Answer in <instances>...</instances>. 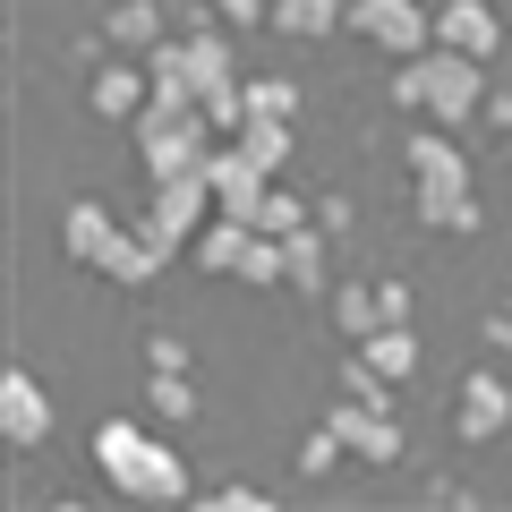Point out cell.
<instances>
[{"label":"cell","mask_w":512,"mask_h":512,"mask_svg":"<svg viewBox=\"0 0 512 512\" xmlns=\"http://www.w3.org/2000/svg\"><path fill=\"white\" fill-rule=\"evenodd\" d=\"M487 60L478 52H453V43H427V52L393 60V103L402 111H427L436 128H470L487 111Z\"/></svg>","instance_id":"cell-1"},{"label":"cell","mask_w":512,"mask_h":512,"mask_svg":"<svg viewBox=\"0 0 512 512\" xmlns=\"http://www.w3.org/2000/svg\"><path fill=\"white\" fill-rule=\"evenodd\" d=\"M94 470L120 495H146V504H180L188 495V461L171 453L163 436H146L137 419H103L94 427Z\"/></svg>","instance_id":"cell-2"},{"label":"cell","mask_w":512,"mask_h":512,"mask_svg":"<svg viewBox=\"0 0 512 512\" xmlns=\"http://www.w3.org/2000/svg\"><path fill=\"white\" fill-rule=\"evenodd\" d=\"M350 35L376 43V52H393V60H410V52L436 43V18H427L419 0H350Z\"/></svg>","instance_id":"cell-3"},{"label":"cell","mask_w":512,"mask_h":512,"mask_svg":"<svg viewBox=\"0 0 512 512\" xmlns=\"http://www.w3.org/2000/svg\"><path fill=\"white\" fill-rule=\"evenodd\" d=\"M325 427H333V436H342L359 461H402V444H410L402 419H393L384 402H359V393H342V402L325 410Z\"/></svg>","instance_id":"cell-4"},{"label":"cell","mask_w":512,"mask_h":512,"mask_svg":"<svg viewBox=\"0 0 512 512\" xmlns=\"http://www.w3.org/2000/svg\"><path fill=\"white\" fill-rule=\"evenodd\" d=\"M205 180H214V205H222V214H256V197L274 188V171H265V163H256V154L231 137V146L205 154Z\"/></svg>","instance_id":"cell-5"},{"label":"cell","mask_w":512,"mask_h":512,"mask_svg":"<svg viewBox=\"0 0 512 512\" xmlns=\"http://www.w3.org/2000/svg\"><path fill=\"white\" fill-rule=\"evenodd\" d=\"M146 214H154V222H171L180 239H197L205 222H214V180H205V171H171V180H154Z\"/></svg>","instance_id":"cell-6"},{"label":"cell","mask_w":512,"mask_h":512,"mask_svg":"<svg viewBox=\"0 0 512 512\" xmlns=\"http://www.w3.org/2000/svg\"><path fill=\"white\" fill-rule=\"evenodd\" d=\"M52 436V402H43V384L26 376V367H9V376H0V444H43Z\"/></svg>","instance_id":"cell-7"},{"label":"cell","mask_w":512,"mask_h":512,"mask_svg":"<svg viewBox=\"0 0 512 512\" xmlns=\"http://www.w3.org/2000/svg\"><path fill=\"white\" fill-rule=\"evenodd\" d=\"M504 419H512V393H504V376H461L453 436H461V444H487V436H504Z\"/></svg>","instance_id":"cell-8"},{"label":"cell","mask_w":512,"mask_h":512,"mask_svg":"<svg viewBox=\"0 0 512 512\" xmlns=\"http://www.w3.org/2000/svg\"><path fill=\"white\" fill-rule=\"evenodd\" d=\"M146 94H154V77H146V60L128 52V60H111V69H94L86 111H103V120H137V111H146Z\"/></svg>","instance_id":"cell-9"},{"label":"cell","mask_w":512,"mask_h":512,"mask_svg":"<svg viewBox=\"0 0 512 512\" xmlns=\"http://www.w3.org/2000/svg\"><path fill=\"white\" fill-rule=\"evenodd\" d=\"M427 231H478V180H410Z\"/></svg>","instance_id":"cell-10"},{"label":"cell","mask_w":512,"mask_h":512,"mask_svg":"<svg viewBox=\"0 0 512 512\" xmlns=\"http://www.w3.org/2000/svg\"><path fill=\"white\" fill-rule=\"evenodd\" d=\"M436 43H453V52H478V60H495V43H504V18H495L487 0H444V9H436Z\"/></svg>","instance_id":"cell-11"},{"label":"cell","mask_w":512,"mask_h":512,"mask_svg":"<svg viewBox=\"0 0 512 512\" xmlns=\"http://www.w3.org/2000/svg\"><path fill=\"white\" fill-rule=\"evenodd\" d=\"M111 239H120L111 205H94V197H69V214H60V248H69L77 265H103V256H111Z\"/></svg>","instance_id":"cell-12"},{"label":"cell","mask_w":512,"mask_h":512,"mask_svg":"<svg viewBox=\"0 0 512 512\" xmlns=\"http://www.w3.org/2000/svg\"><path fill=\"white\" fill-rule=\"evenodd\" d=\"M248 239H256V222H248V214H222V205H214V222H205V231L188 239V256H197L205 274H239Z\"/></svg>","instance_id":"cell-13"},{"label":"cell","mask_w":512,"mask_h":512,"mask_svg":"<svg viewBox=\"0 0 512 512\" xmlns=\"http://www.w3.org/2000/svg\"><path fill=\"white\" fill-rule=\"evenodd\" d=\"M410 180H470V154L453 146V128H410Z\"/></svg>","instance_id":"cell-14"},{"label":"cell","mask_w":512,"mask_h":512,"mask_svg":"<svg viewBox=\"0 0 512 512\" xmlns=\"http://www.w3.org/2000/svg\"><path fill=\"white\" fill-rule=\"evenodd\" d=\"M342 26H350L342 0H274V35H291V43H325Z\"/></svg>","instance_id":"cell-15"},{"label":"cell","mask_w":512,"mask_h":512,"mask_svg":"<svg viewBox=\"0 0 512 512\" xmlns=\"http://www.w3.org/2000/svg\"><path fill=\"white\" fill-rule=\"evenodd\" d=\"M103 35L120 43V52H137V60H146L154 43H163V9H154V0H111V18H103Z\"/></svg>","instance_id":"cell-16"},{"label":"cell","mask_w":512,"mask_h":512,"mask_svg":"<svg viewBox=\"0 0 512 512\" xmlns=\"http://www.w3.org/2000/svg\"><path fill=\"white\" fill-rule=\"evenodd\" d=\"M359 359L376 367V376L402 384V376H419V333H410V325H376V333L359 342Z\"/></svg>","instance_id":"cell-17"},{"label":"cell","mask_w":512,"mask_h":512,"mask_svg":"<svg viewBox=\"0 0 512 512\" xmlns=\"http://www.w3.org/2000/svg\"><path fill=\"white\" fill-rule=\"evenodd\" d=\"M239 77V60H231V35H222V26H197V35H188V86H231Z\"/></svg>","instance_id":"cell-18"},{"label":"cell","mask_w":512,"mask_h":512,"mask_svg":"<svg viewBox=\"0 0 512 512\" xmlns=\"http://www.w3.org/2000/svg\"><path fill=\"white\" fill-rule=\"evenodd\" d=\"M248 222H256L265 239H291L299 222H316V214H308V197H299V188H282V180H274L265 197H256V214H248Z\"/></svg>","instance_id":"cell-19"},{"label":"cell","mask_w":512,"mask_h":512,"mask_svg":"<svg viewBox=\"0 0 512 512\" xmlns=\"http://www.w3.org/2000/svg\"><path fill=\"white\" fill-rule=\"evenodd\" d=\"M282 256H291V282H299V291H316V282H325V222H299V231L282 239Z\"/></svg>","instance_id":"cell-20"},{"label":"cell","mask_w":512,"mask_h":512,"mask_svg":"<svg viewBox=\"0 0 512 512\" xmlns=\"http://www.w3.org/2000/svg\"><path fill=\"white\" fill-rule=\"evenodd\" d=\"M333 325H342L350 342H367V333L384 325V308H376V291H359V282H342V291H333Z\"/></svg>","instance_id":"cell-21"},{"label":"cell","mask_w":512,"mask_h":512,"mask_svg":"<svg viewBox=\"0 0 512 512\" xmlns=\"http://www.w3.org/2000/svg\"><path fill=\"white\" fill-rule=\"evenodd\" d=\"M239 282H256V291H274V282H291V256H282V239L256 231L248 256H239Z\"/></svg>","instance_id":"cell-22"},{"label":"cell","mask_w":512,"mask_h":512,"mask_svg":"<svg viewBox=\"0 0 512 512\" xmlns=\"http://www.w3.org/2000/svg\"><path fill=\"white\" fill-rule=\"evenodd\" d=\"M239 146H248L265 171H282V163H291V120H248V128H239Z\"/></svg>","instance_id":"cell-23"},{"label":"cell","mask_w":512,"mask_h":512,"mask_svg":"<svg viewBox=\"0 0 512 512\" xmlns=\"http://www.w3.org/2000/svg\"><path fill=\"white\" fill-rule=\"evenodd\" d=\"M291 111H299L291 77H248V120H291Z\"/></svg>","instance_id":"cell-24"},{"label":"cell","mask_w":512,"mask_h":512,"mask_svg":"<svg viewBox=\"0 0 512 512\" xmlns=\"http://www.w3.org/2000/svg\"><path fill=\"white\" fill-rule=\"evenodd\" d=\"M154 410H171V419H188V410H197V393L180 384V367H154Z\"/></svg>","instance_id":"cell-25"},{"label":"cell","mask_w":512,"mask_h":512,"mask_svg":"<svg viewBox=\"0 0 512 512\" xmlns=\"http://www.w3.org/2000/svg\"><path fill=\"white\" fill-rule=\"evenodd\" d=\"M333 453H350V444L333 436V427H316V436L299 444V470H308V478H325V470H333Z\"/></svg>","instance_id":"cell-26"},{"label":"cell","mask_w":512,"mask_h":512,"mask_svg":"<svg viewBox=\"0 0 512 512\" xmlns=\"http://www.w3.org/2000/svg\"><path fill=\"white\" fill-rule=\"evenodd\" d=\"M376 308H384V325H410V291L402 282H376Z\"/></svg>","instance_id":"cell-27"},{"label":"cell","mask_w":512,"mask_h":512,"mask_svg":"<svg viewBox=\"0 0 512 512\" xmlns=\"http://www.w3.org/2000/svg\"><path fill=\"white\" fill-rule=\"evenodd\" d=\"M214 9H222L231 26H256V18H274V0H214Z\"/></svg>","instance_id":"cell-28"},{"label":"cell","mask_w":512,"mask_h":512,"mask_svg":"<svg viewBox=\"0 0 512 512\" xmlns=\"http://www.w3.org/2000/svg\"><path fill=\"white\" fill-rule=\"evenodd\" d=\"M146 359H154V367H188V350L171 342V333H154V342H146Z\"/></svg>","instance_id":"cell-29"},{"label":"cell","mask_w":512,"mask_h":512,"mask_svg":"<svg viewBox=\"0 0 512 512\" xmlns=\"http://www.w3.org/2000/svg\"><path fill=\"white\" fill-rule=\"evenodd\" d=\"M487 120H495V128L512 137V94H487Z\"/></svg>","instance_id":"cell-30"}]
</instances>
